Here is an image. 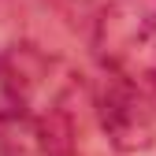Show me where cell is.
<instances>
[{"instance_id": "obj_1", "label": "cell", "mask_w": 156, "mask_h": 156, "mask_svg": "<svg viewBox=\"0 0 156 156\" xmlns=\"http://www.w3.org/2000/svg\"><path fill=\"white\" fill-rule=\"evenodd\" d=\"M93 56L104 74L156 97V0H108L93 15Z\"/></svg>"}, {"instance_id": "obj_2", "label": "cell", "mask_w": 156, "mask_h": 156, "mask_svg": "<svg viewBox=\"0 0 156 156\" xmlns=\"http://www.w3.org/2000/svg\"><path fill=\"white\" fill-rule=\"evenodd\" d=\"M156 97L123 82V78L104 74V86L97 93V115H101V126L108 134V141L119 152H138L152 141L156 134Z\"/></svg>"}, {"instance_id": "obj_3", "label": "cell", "mask_w": 156, "mask_h": 156, "mask_svg": "<svg viewBox=\"0 0 156 156\" xmlns=\"http://www.w3.org/2000/svg\"><path fill=\"white\" fill-rule=\"evenodd\" d=\"M45 71H48V60L30 45L0 52V123L34 112V93Z\"/></svg>"}, {"instance_id": "obj_4", "label": "cell", "mask_w": 156, "mask_h": 156, "mask_svg": "<svg viewBox=\"0 0 156 156\" xmlns=\"http://www.w3.org/2000/svg\"><path fill=\"white\" fill-rule=\"evenodd\" d=\"M0 156H48L41 112H30V115L0 123Z\"/></svg>"}, {"instance_id": "obj_5", "label": "cell", "mask_w": 156, "mask_h": 156, "mask_svg": "<svg viewBox=\"0 0 156 156\" xmlns=\"http://www.w3.org/2000/svg\"><path fill=\"white\" fill-rule=\"evenodd\" d=\"M45 4L52 11H60L63 19H71V23H78V19H86L89 8H93V0H45Z\"/></svg>"}]
</instances>
